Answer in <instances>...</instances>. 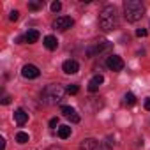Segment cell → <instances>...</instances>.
I'll use <instances>...</instances> for the list:
<instances>
[{
  "instance_id": "1",
  "label": "cell",
  "mask_w": 150,
  "mask_h": 150,
  "mask_svg": "<svg viewBox=\"0 0 150 150\" xmlns=\"http://www.w3.org/2000/svg\"><path fill=\"white\" fill-rule=\"evenodd\" d=\"M65 92L67 90L62 85H48V87H44V90L41 94V101L48 106H57L64 101Z\"/></svg>"
},
{
  "instance_id": "2",
  "label": "cell",
  "mask_w": 150,
  "mask_h": 150,
  "mask_svg": "<svg viewBox=\"0 0 150 150\" xmlns=\"http://www.w3.org/2000/svg\"><path fill=\"white\" fill-rule=\"evenodd\" d=\"M99 27L106 32L118 28V14L113 6H106L99 14Z\"/></svg>"
},
{
  "instance_id": "3",
  "label": "cell",
  "mask_w": 150,
  "mask_h": 150,
  "mask_svg": "<svg viewBox=\"0 0 150 150\" xmlns=\"http://www.w3.org/2000/svg\"><path fill=\"white\" fill-rule=\"evenodd\" d=\"M143 14H145V6L139 0H125L124 2V16L127 21L136 23L143 18Z\"/></svg>"
},
{
  "instance_id": "4",
  "label": "cell",
  "mask_w": 150,
  "mask_h": 150,
  "mask_svg": "<svg viewBox=\"0 0 150 150\" xmlns=\"http://www.w3.org/2000/svg\"><path fill=\"white\" fill-rule=\"evenodd\" d=\"M80 148H81V150H111L108 145L99 143V141L94 139V138H87V139H83L81 145H80Z\"/></svg>"
},
{
  "instance_id": "5",
  "label": "cell",
  "mask_w": 150,
  "mask_h": 150,
  "mask_svg": "<svg viewBox=\"0 0 150 150\" xmlns=\"http://www.w3.org/2000/svg\"><path fill=\"white\" fill-rule=\"evenodd\" d=\"M72 25H74V20L69 18V16H60V18H57V20L53 21V28H55V30H60V32L71 28Z\"/></svg>"
},
{
  "instance_id": "6",
  "label": "cell",
  "mask_w": 150,
  "mask_h": 150,
  "mask_svg": "<svg viewBox=\"0 0 150 150\" xmlns=\"http://www.w3.org/2000/svg\"><path fill=\"white\" fill-rule=\"evenodd\" d=\"M21 74H23V78L35 80V78H39L41 71H39V67H37V65H34V64H27V65L21 69Z\"/></svg>"
},
{
  "instance_id": "7",
  "label": "cell",
  "mask_w": 150,
  "mask_h": 150,
  "mask_svg": "<svg viewBox=\"0 0 150 150\" xmlns=\"http://www.w3.org/2000/svg\"><path fill=\"white\" fill-rule=\"evenodd\" d=\"M106 65H108L111 71L118 72V71H122V69H124V60H122L120 57H117V55H111V57H108Z\"/></svg>"
},
{
  "instance_id": "8",
  "label": "cell",
  "mask_w": 150,
  "mask_h": 150,
  "mask_svg": "<svg viewBox=\"0 0 150 150\" xmlns=\"http://www.w3.org/2000/svg\"><path fill=\"white\" fill-rule=\"evenodd\" d=\"M62 71H64L65 74H76V72L80 71V64H78L76 60H65V62L62 64Z\"/></svg>"
},
{
  "instance_id": "9",
  "label": "cell",
  "mask_w": 150,
  "mask_h": 150,
  "mask_svg": "<svg viewBox=\"0 0 150 150\" xmlns=\"http://www.w3.org/2000/svg\"><path fill=\"white\" fill-rule=\"evenodd\" d=\"M62 113H64V117L65 118H69L72 124H78L81 118H80V115L76 113V110L74 108H71V106H62Z\"/></svg>"
},
{
  "instance_id": "10",
  "label": "cell",
  "mask_w": 150,
  "mask_h": 150,
  "mask_svg": "<svg viewBox=\"0 0 150 150\" xmlns=\"http://www.w3.org/2000/svg\"><path fill=\"white\" fill-rule=\"evenodd\" d=\"M111 46H113V42H110V41H101L96 48H90L88 50V55H94V53H103V51H108V50H111Z\"/></svg>"
},
{
  "instance_id": "11",
  "label": "cell",
  "mask_w": 150,
  "mask_h": 150,
  "mask_svg": "<svg viewBox=\"0 0 150 150\" xmlns=\"http://www.w3.org/2000/svg\"><path fill=\"white\" fill-rule=\"evenodd\" d=\"M103 81H104V78L101 76V74H96V76L90 80V83H88V92H92V94H94V92H97V88L101 87V83H103Z\"/></svg>"
},
{
  "instance_id": "12",
  "label": "cell",
  "mask_w": 150,
  "mask_h": 150,
  "mask_svg": "<svg viewBox=\"0 0 150 150\" xmlns=\"http://www.w3.org/2000/svg\"><path fill=\"white\" fill-rule=\"evenodd\" d=\"M14 120H16L20 125H23V124L28 120V113H25L23 110H16V111H14Z\"/></svg>"
},
{
  "instance_id": "13",
  "label": "cell",
  "mask_w": 150,
  "mask_h": 150,
  "mask_svg": "<svg viewBox=\"0 0 150 150\" xmlns=\"http://www.w3.org/2000/svg\"><path fill=\"white\" fill-rule=\"evenodd\" d=\"M25 39H27L28 44H34V42L39 41V32H37V30H28V32L25 34Z\"/></svg>"
},
{
  "instance_id": "14",
  "label": "cell",
  "mask_w": 150,
  "mask_h": 150,
  "mask_svg": "<svg viewBox=\"0 0 150 150\" xmlns=\"http://www.w3.org/2000/svg\"><path fill=\"white\" fill-rule=\"evenodd\" d=\"M44 46H46L48 50H57V46H58V41H57V37H53V35H48V37H44Z\"/></svg>"
},
{
  "instance_id": "15",
  "label": "cell",
  "mask_w": 150,
  "mask_h": 150,
  "mask_svg": "<svg viewBox=\"0 0 150 150\" xmlns=\"http://www.w3.org/2000/svg\"><path fill=\"white\" fill-rule=\"evenodd\" d=\"M69 136H71V127H69V125L58 127V138H60V139H65V138H69Z\"/></svg>"
},
{
  "instance_id": "16",
  "label": "cell",
  "mask_w": 150,
  "mask_h": 150,
  "mask_svg": "<svg viewBox=\"0 0 150 150\" xmlns=\"http://www.w3.org/2000/svg\"><path fill=\"white\" fill-rule=\"evenodd\" d=\"M124 104L125 106H134L136 104V97H134V94H125V97H124Z\"/></svg>"
},
{
  "instance_id": "17",
  "label": "cell",
  "mask_w": 150,
  "mask_h": 150,
  "mask_svg": "<svg viewBox=\"0 0 150 150\" xmlns=\"http://www.w3.org/2000/svg\"><path fill=\"white\" fill-rule=\"evenodd\" d=\"M28 139H30V138H28V134H27V132H23V131H20V132L16 134V141H18L20 145H25Z\"/></svg>"
},
{
  "instance_id": "18",
  "label": "cell",
  "mask_w": 150,
  "mask_h": 150,
  "mask_svg": "<svg viewBox=\"0 0 150 150\" xmlns=\"http://www.w3.org/2000/svg\"><path fill=\"white\" fill-rule=\"evenodd\" d=\"M80 92V87L78 85H69L67 87V94H71V96H76Z\"/></svg>"
},
{
  "instance_id": "19",
  "label": "cell",
  "mask_w": 150,
  "mask_h": 150,
  "mask_svg": "<svg viewBox=\"0 0 150 150\" xmlns=\"http://www.w3.org/2000/svg\"><path fill=\"white\" fill-rule=\"evenodd\" d=\"M41 7H42V2H28V9H32V11H37Z\"/></svg>"
},
{
  "instance_id": "20",
  "label": "cell",
  "mask_w": 150,
  "mask_h": 150,
  "mask_svg": "<svg viewBox=\"0 0 150 150\" xmlns=\"http://www.w3.org/2000/svg\"><path fill=\"white\" fill-rule=\"evenodd\" d=\"M60 9H62V4H60V2H53V4H51V11H53V13H58Z\"/></svg>"
},
{
  "instance_id": "21",
  "label": "cell",
  "mask_w": 150,
  "mask_h": 150,
  "mask_svg": "<svg viewBox=\"0 0 150 150\" xmlns=\"http://www.w3.org/2000/svg\"><path fill=\"white\" fill-rule=\"evenodd\" d=\"M18 18H20V13H18V11H11V14H9V20H11V21H16Z\"/></svg>"
},
{
  "instance_id": "22",
  "label": "cell",
  "mask_w": 150,
  "mask_h": 150,
  "mask_svg": "<svg viewBox=\"0 0 150 150\" xmlns=\"http://www.w3.org/2000/svg\"><path fill=\"white\" fill-rule=\"evenodd\" d=\"M146 34H148L146 28H138V30H136V35H138V37H146Z\"/></svg>"
},
{
  "instance_id": "23",
  "label": "cell",
  "mask_w": 150,
  "mask_h": 150,
  "mask_svg": "<svg viewBox=\"0 0 150 150\" xmlns=\"http://www.w3.org/2000/svg\"><path fill=\"white\" fill-rule=\"evenodd\" d=\"M57 125H58V117H55V118L50 120V127H57Z\"/></svg>"
},
{
  "instance_id": "24",
  "label": "cell",
  "mask_w": 150,
  "mask_h": 150,
  "mask_svg": "<svg viewBox=\"0 0 150 150\" xmlns=\"http://www.w3.org/2000/svg\"><path fill=\"white\" fill-rule=\"evenodd\" d=\"M11 103V97L9 96H4V99H2V104H9Z\"/></svg>"
},
{
  "instance_id": "25",
  "label": "cell",
  "mask_w": 150,
  "mask_h": 150,
  "mask_svg": "<svg viewBox=\"0 0 150 150\" xmlns=\"http://www.w3.org/2000/svg\"><path fill=\"white\" fill-rule=\"evenodd\" d=\"M4 148H6V139L0 138V150H4Z\"/></svg>"
},
{
  "instance_id": "26",
  "label": "cell",
  "mask_w": 150,
  "mask_h": 150,
  "mask_svg": "<svg viewBox=\"0 0 150 150\" xmlns=\"http://www.w3.org/2000/svg\"><path fill=\"white\" fill-rule=\"evenodd\" d=\"M145 110H148V111H150V99H146V101H145Z\"/></svg>"
}]
</instances>
